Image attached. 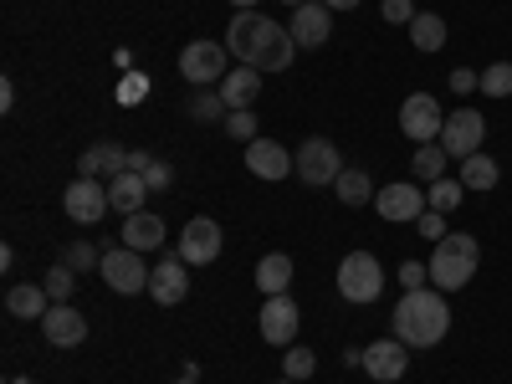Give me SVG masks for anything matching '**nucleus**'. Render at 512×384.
Listing matches in <instances>:
<instances>
[{"label": "nucleus", "mask_w": 512, "mask_h": 384, "mask_svg": "<svg viewBox=\"0 0 512 384\" xmlns=\"http://www.w3.org/2000/svg\"><path fill=\"white\" fill-rule=\"evenodd\" d=\"M226 52L241 67H256V72H287L292 57H297V41H292L287 26H277L262 11H236L231 26H226Z\"/></svg>", "instance_id": "f257e3e1"}, {"label": "nucleus", "mask_w": 512, "mask_h": 384, "mask_svg": "<svg viewBox=\"0 0 512 384\" xmlns=\"http://www.w3.org/2000/svg\"><path fill=\"white\" fill-rule=\"evenodd\" d=\"M446 333H451L446 292L420 287V292H405L400 297V308H395V338H400L405 349H436Z\"/></svg>", "instance_id": "f03ea898"}, {"label": "nucleus", "mask_w": 512, "mask_h": 384, "mask_svg": "<svg viewBox=\"0 0 512 384\" xmlns=\"http://www.w3.org/2000/svg\"><path fill=\"white\" fill-rule=\"evenodd\" d=\"M477 262H482V241L472 231H451L436 241V256H431V287L436 292H461L466 282L477 277Z\"/></svg>", "instance_id": "7ed1b4c3"}, {"label": "nucleus", "mask_w": 512, "mask_h": 384, "mask_svg": "<svg viewBox=\"0 0 512 384\" xmlns=\"http://www.w3.org/2000/svg\"><path fill=\"white\" fill-rule=\"evenodd\" d=\"M338 297L354 308H369L379 303V292H384V267H379V256L374 251H349L344 262H338Z\"/></svg>", "instance_id": "20e7f679"}, {"label": "nucleus", "mask_w": 512, "mask_h": 384, "mask_svg": "<svg viewBox=\"0 0 512 384\" xmlns=\"http://www.w3.org/2000/svg\"><path fill=\"white\" fill-rule=\"evenodd\" d=\"M292 164H297V180L313 185V190H318V185H333V180L349 169L344 154H338V144H333V139H318V134L292 149Z\"/></svg>", "instance_id": "39448f33"}, {"label": "nucleus", "mask_w": 512, "mask_h": 384, "mask_svg": "<svg viewBox=\"0 0 512 384\" xmlns=\"http://www.w3.org/2000/svg\"><path fill=\"white\" fill-rule=\"evenodd\" d=\"M226 41H190V47L180 52V77L190 82V88H221V77L231 72L226 67Z\"/></svg>", "instance_id": "423d86ee"}, {"label": "nucleus", "mask_w": 512, "mask_h": 384, "mask_svg": "<svg viewBox=\"0 0 512 384\" xmlns=\"http://www.w3.org/2000/svg\"><path fill=\"white\" fill-rule=\"evenodd\" d=\"M482 144H487V118H482L477 108H456V113H446L441 149H446L451 159H472V154H482Z\"/></svg>", "instance_id": "0eeeda50"}, {"label": "nucleus", "mask_w": 512, "mask_h": 384, "mask_svg": "<svg viewBox=\"0 0 512 384\" xmlns=\"http://www.w3.org/2000/svg\"><path fill=\"white\" fill-rule=\"evenodd\" d=\"M441 128H446V113H441V103H436L431 93H410V98L400 103V134H405L410 144H436Z\"/></svg>", "instance_id": "6e6552de"}, {"label": "nucleus", "mask_w": 512, "mask_h": 384, "mask_svg": "<svg viewBox=\"0 0 512 384\" xmlns=\"http://www.w3.org/2000/svg\"><path fill=\"white\" fill-rule=\"evenodd\" d=\"M103 282L123 297H134V292H149V267H144V251L134 246H118V251H103Z\"/></svg>", "instance_id": "1a4fd4ad"}, {"label": "nucleus", "mask_w": 512, "mask_h": 384, "mask_svg": "<svg viewBox=\"0 0 512 384\" xmlns=\"http://www.w3.org/2000/svg\"><path fill=\"white\" fill-rule=\"evenodd\" d=\"M374 210H379L390 226H415L431 205H425V190H420L415 180H395V185H384V190L374 195Z\"/></svg>", "instance_id": "9d476101"}, {"label": "nucleus", "mask_w": 512, "mask_h": 384, "mask_svg": "<svg viewBox=\"0 0 512 384\" xmlns=\"http://www.w3.org/2000/svg\"><path fill=\"white\" fill-rule=\"evenodd\" d=\"M221 246H226V236H221V226L210 221V216H190L185 221V231H180V262L185 267H210L221 256Z\"/></svg>", "instance_id": "9b49d317"}, {"label": "nucleus", "mask_w": 512, "mask_h": 384, "mask_svg": "<svg viewBox=\"0 0 512 384\" xmlns=\"http://www.w3.org/2000/svg\"><path fill=\"white\" fill-rule=\"evenodd\" d=\"M256 328H262V338H267L272 349H292L297 344V328H303V313H297V303H292L287 292H277V297H267V303H262Z\"/></svg>", "instance_id": "f8f14e48"}, {"label": "nucleus", "mask_w": 512, "mask_h": 384, "mask_svg": "<svg viewBox=\"0 0 512 384\" xmlns=\"http://www.w3.org/2000/svg\"><path fill=\"white\" fill-rule=\"evenodd\" d=\"M62 210H67V216H72L77 226H98V221L108 216V210H113V205H108V185H103V180H82V175H77V180L67 185V195H62Z\"/></svg>", "instance_id": "ddd939ff"}, {"label": "nucleus", "mask_w": 512, "mask_h": 384, "mask_svg": "<svg viewBox=\"0 0 512 384\" xmlns=\"http://www.w3.org/2000/svg\"><path fill=\"white\" fill-rule=\"evenodd\" d=\"M359 369H364L369 379H379V384H395V379H405V369H410V349L400 344V338H374V344L359 354Z\"/></svg>", "instance_id": "4468645a"}, {"label": "nucleus", "mask_w": 512, "mask_h": 384, "mask_svg": "<svg viewBox=\"0 0 512 384\" xmlns=\"http://www.w3.org/2000/svg\"><path fill=\"white\" fill-rule=\"evenodd\" d=\"M287 31H292V41H297V52H318L323 41L333 36V11L323 6V0H308V6L292 11Z\"/></svg>", "instance_id": "2eb2a0df"}, {"label": "nucleus", "mask_w": 512, "mask_h": 384, "mask_svg": "<svg viewBox=\"0 0 512 384\" xmlns=\"http://www.w3.org/2000/svg\"><path fill=\"white\" fill-rule=\"evenodd\" d=\"M123 169H128V149L123 144H113V139H98V144H88V149H82L77 154V175L82 180H118L123 175Z\"/></svg>", "instance_id": "dca6fc26"}, {"label": "nucleus", "mask_w": 512, "mask_h": 384, "mask_svg": "<svg viewBox=\"0 0 512 384\" xmlns=\"http://www.w3.org/2000/svg\"><path fill=\"white\" fill-rule=\"evenodd\" d=\"M149 297L159 308H180L190 297V267L180 262V256H164V262L149 272Z\"/></svg>", "instance_id": "f3484780"}, {"label": "nucleus", "mask_w": 512, "mask_h": 384, "mask_svg": "<svg viewBox=\"0 0 512 384\" xmlns=\"http://www.w3.org/2000/svg\"><path fill=\"white\" fill-rule=\"evenodd\" d=\"M246 169L256 180H287V175H297V164H292V149H282L277 139H251L246 144Z\"/></svg>", "instance_id": "a211bd4d"}, {"label": "nucleus", "mask_w": 512, "mask_h": 384, "mask_svg": "<svg viewBox=\"0 0 512 384\" xmlns=\"http://www.w3.org/2000/svg\"><path fill=\"white\" fill-rule=\"evenodd\" d=\"M41 333H47L52 349H77V344H88V318L72 303H52L47 318H41Z\"/></svg>", "instance_id": "6ab92c4d"}, {"label": "nucleus", "mask_w": 512, "mask_h": 384, "mask_svg": "<svg viewBox=\"0 0 512 384\" xmlns=\"http://www.w3.org/2000/svg\"><path fill=\"white\" fill-rule=\"evenodd\" d=\"M149 195H154V190H149V180H144V175H134V169H123L118 180H108V205L118 210V216H139Z\"/></svg>", "instance_id": "aec40b11"}, {"label": "nucleus", "mask_w": 512, "mask_h": 384, "mask_svg": "<svg viewBox=\"0 0 512 384\" xmlns=\"http://www.w3.org/2000/svg\"><path fill=\"white\" fill-rule=\"evenodd\" d=\"M221 98H226V108H251L256 98H262V72L236 62V67L221 77Z\"/></svg>", "instance_id": "412c9836"}, {"label": "nucleus", "mask_w": 512, "mask_h": 384, "mask_svg": "<svg viewBox=\"0 0 512 384\" xmlns=\"http://www.w3.org/2000/svg\"><path fill=\"white\" fill-rule=\"evenodd\" d=\"M47 308H52V297H47V287H41V282H16L6 292V313L11 318H26V323L36 318L41 323V318H47Z\"/></svg>", "instance_id": "4be33fe9"}, {"label": "nucleus", "mask_w": 512, "mask_h": 384, "mask_svg": "<svg viewBox=\"0 0 512 384\" xmlns=\"http://www.w3.org/2000/svg\"><path fill=\"white\" fill-rule=\"evenodd\" d=\"M123 246H134V251H159V246H164V221L154 216V210L123 216Z\"/></svg>", "instance_id": "5701e85b"}, {"label": "nucleus", "mask_w": 512, "mask_h": 384, "mask_svg": "<svg viewBox=\"0 0 512 384\" xmlns=\"http://www.w3.org/2000/svg\"><path fill=\"white\" fill-rule=\"evenodd\" d=\"M461 185H466V195H487V190H497V185H502V164H497L492 154L461 159Z\"/></svg>", "instance_id": "b1692460"}, {"label": "nucleus", "mask_w": 512, "mask_h": 384, "mask_svg": "<svg viewBox=\"0 0 512 384\" xmlns=\"http://www.w3.org/2000/svg\"><path fill=\"white\" fill-rule=\"evenodd\" d=\"M256 287H262V297L287 292V287H292V256H287V251L262 256V262H256Z\"/></svg>", "instance_id": "393cba45"}, {"label": "nucleus", "mask_w": 512, "mask_h": 384, "mask_svg": "<svg viewBox=\"0 0 512 384\" xmlns=\"http://www.w3.org/2000/svg\"><path fill=\"white\" fill-rule=\"evenodd\" d=\"M405 31H410V47H415V52H441V47H446V36H451L446 21H441L436 11H420Z\"/></svg>", "instance_id": "a878e982"}, {"label": "nucleus", "mask_w": 512, "mask_h": 384, "mask_svg": "<svg viewBox=\"0 0 512 384\" xmlns=\"http://www.w3.org/2000/svg\"><path fill=\"white\" fill-rule=\"evenodd\" d=\"M446 149L441 144H420L415 154H410V169H415V185H436V180H446Z\"/></svg>", "instance_id": "bb28decb"}, {"label": "nucleus", "mask_w": 512, "mask_h": 384, "mask_svg": "<svg viewBox=\"0 0 512 384\" xmlns=\"http://www.w3.org/2000/svg\"><path fill=\"white\" fill-rule=\"evenodd\" d=\"M333 195L344 200V205H374L379 190H374V180L364 175V169H344V175L333 180Z\"/></svg>", "instance_id": "cd10ccee"}, {"label": "nucleus", "mask_w": 512, "mask_h": 384, "mask_svg": "<svg viewBox=\"0 0 512 384\" xmlns=\"http://www.w3.org/2000/svg\"><path fill=\"white\" fill-rule=\"evenodd\" d=\"M185 113H190L195 123H216V118L226 123V113H231V108H226L221 88H195V93H190V103H185Z\"/></svg>", "instance_id": "c85d7f7f"}, {"label": "nucleus", "mask_w": 512, "mask_h": 384, "mask_svg": "<svg viewBox=\"0 0 512 384\" xmlns=\"http://www.w3.org/2000/svg\"><path fill=\"white\" fill-rule=\"evenodd\" d=\"M461 200H466V185H461V180H436V185H425V205L441 210V216H451Z\"/></svg>", "instance_id": "c756f323"}, {"label": "nucleus", "mask_w": 512, "mask_h": 384, "mask_svg": "<svg viewBox=\"0 0 512 384\" xmlns=\"http://www.w3.org/2000/svg\"><path fill=\"white\" fill-rule=\"evenodd\" d=\"M62 262L82 277V272H98V267H103V251H98L93 241H72V246L62 251Z\"/></svg>", "instance_id": "7c9ffc66"}, {"label": "nucleus", "mask_w": 512, "mask_h": 384, "mask_svg": "<svg viewBox=\"0 0 512 384\" xmlns=\"http://www.w3.org/2000/svg\"><path fill=\"white\" fill-rule=\"evenodd\" d=\"M41 287H47V297L52 303H72V287H77V272L67 267V262H57L47 277H41Z\"/></svg>", "instance_id": "2f4dec72"}, {"label": "nucleus", "mask_w": 512, "mask_h": 384, "mask_svg": "<svg viewBox=\"0 0 512 384\" xmlns=\"http://www.w3.org/2000/svg\"><path fill=\"white\" fill-rule=\"evenodd\" d=\"M482 98H512V62L482 67Z\"/></svg>", "instance_id": "473e14b6"}, {"label": "nucleus", "mask_w": 512, "mask_h": 384, "mask_svg": "<svg viewBox=\"0 0 512 384\" xmlns=\"http://www.w3.org/2000/svg\"><path fill=\"white\" fill-rule=\"evenodd\" d=\"M313 369H318V359H313V349H303V344H292V349L282 354V379H297V384H303Z\"/></svg>", "instance_id": "72a5a7b5"}, {"label": "nucleus", "mask_w": 512, "mask_h": 384, "mask_svg": "<svg viewBox=\"0 0 512 384\" xmlns=\"http://www.w3.org/2000/svg\"><path fill=\"white\" fill-rule=\"evenodd\" d=\"M226 134H231V139H241V144L262 139V134H256V113H246V108H231V113H226Z\"/></svg>", "instance_id": "f704fd0d"}, {"label": "nucleus", "mask_w": 512, "mask_h": 384, "mask_svg": "<svg viewBox=\"0 0 512 384\" xmlns=\"http://www.w3.org/2000/svg\"><path fill=\"white\" fill-rule=\"evenodd\" d=\"M400 287H405V292L431 287V262H405V267H400Z\"/></svg>", "instance_id": "c9c22d12"}, {"label": "nucleus", "mask_w": 512, "mask_h": 384, "mask_svg": "<svg viewBox=\"0 0 512 384\" xmlns=\"http://www.w3.org/2000/svg\"><path fill=\"white\" fill-rule=\"evenodd\" d=\"M144 93H149V72H128L118 82V103H139Z\"/></svg>", "instance_id": "e433bc0d"}, {"label": "nucleus", "mask_w": 512, "mask_h": 384, "mask_svg": "<svg viewBox=\"0 0 512 384\" xmlns=\"http://www.w3.org/2000/svg\"><path fill=\"white\" fill-rule=\"evenodd\" d=\"M379 11H384V21H390V26H410V21L420 16V11H415V0H384Z\"/></svg>", "instance_id": "4c0bfd02"}, {"label": "nucleus", "mask_w": 512, "mask_h": 384, "mask_svg": "<svg viewBox=\"0 0 512 384\" xmlns=\"http://www.w3.org/2000/svg\"><path fill=\"white\" fill-rule=\"evenodd\" d=\"M415 231H420L425 241H441V236H451V231H446V216H441V210H425V216L415 221Z\"/></svg>", "instance_id": "58836bf2"}, {"label": "nucleus", "mask_w": 512, "mask_h": 384, "mask_svg": "<svg viewBox=\"0 0 512 384\" xmlns=\"http://www.w3.org/2000/svg\"><path fill=\"white\" fill-rule=\"evenodd\" d=\"M477 88H482V72H477V67H456V72H451V93L466 98V93H477Z\"/></svg>", "instance_id": "ea45409f"}, {"label": "nucleus", "mask_w": 512, "mask_h": 384, "mask_svg": "<svg viewBox=\"0 0 512 384\" xmlns=\"http://www.w3.org/2000/svg\"><path fill=\"white\" fill-rule=\"evenodd\" d=\"M144 180H149V190H169V180H175V169H169L164 159H154V164L144 169Z\"/></svg>", "instance_id": "a19ab883"}, {"label": "nucleus", "mask_w": 512, "mask_h": 384, "mask_svg": "<svg viewBox=\"0 0 512 384\" xmlns=\"http://www.w3.org/2000/svg\"><path fill=\"white\" fill-rule=\"evenodd\" d=\"M149 164H154V154H144V149H128V169H134V175H144Z\"/></svg>", "instance_id": "79ce46f5"}, {"label": "nucleus", "mask_w": 512, "mask_h": 384, "mask_svg": "<svg viewBox=\"0 0 512 384\" xmlns=\"http://www.w3.org/2000/svg\"><path fill=\"white\" fill-rule=\"evenodd\" d=\"M0 108H6V113L16 108V88H11V77H6V82H0Z\"/></svg>", "instance_id": "37998d69"}, {"label": "nucleus", "mask_w": 512, "mask_h": 384, "mask_svg": "<svg viewBox=\"0 0 512 384\" xmlns=\"http://www.w3.org/2000/svg\"><path fill=\"white\" fill-rule=\"evenodd\" d=\"M323 6H328V11H359L364 0H323Z\"/></svg>", "instance_id": "c03bdc74"}, {"label": "nucleus", "mask_w": 512, "mask_h": 384, "mask_svg": "<svg viewBox=\"0 0 512 384\" xmlns=\"http://www.w3.org/2000/svg\"><path fill=\"white\" fill-rule=\"evenodd\" d=\"M231 6H236V11H256V6H262V0H231Z\"/></svg>", "instance_id": "a18cd8bd"}, {"label": "nucleus", "mask_w": 512, "mask_h": 384, "mask_svg": "<svg viewBox=\"0 0 512 384\" xmlns=\"http://www.w3.org/2000/svg\"><path fill=\"white\" fill-rule=\"evenodd\" d=\"M282 6H292V11H297V6H308V0H282Z\"/></svg>", "instance_id": "49530a36"}, {"label": "nucleus", "mask_w": 512, "mask_h": 384, "mask_svg": "<svg viewBox=\"0 0 512 384\" xmlns=\"http://www.w3.org/2000/svg\"><path fill=\"white\" fill-rule=\"evenodd\" d=\"M6 384H31V379H21V374H16V379H6Z\"/></svg>", "instance_id": "de8ad7c7"}, {"label": "nucleus", "mask_w": 512, "mask_h": 384, "mask_svg": "<svg viewBox=\"0 0 512 384\" xmlns=\"http://www.w3.org/2000/svg\"><path fill=\"white\" fill-rule=\"evenodd\" d=\"M277 384H297V379H277Z\"/></svg>", "instance_id": "09e8293b"}]
</instances>
